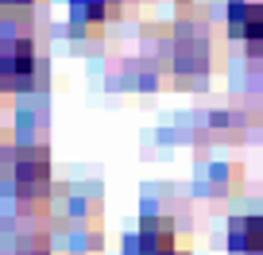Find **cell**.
<instances>
[{"label":"cell","mask_w":263,"mask_h":255,"mask_svg":"<svg viewBox=\"0 0 263 255\" xmlns=\"http://www.w3.org/2000/svg\"><path fill=\"white\" fill-rule=\"evenodd\" d=\"M178 236H174V224L166 217H151L140 228V255H178Z\"/></svg>","instance_id":"277c9868"},{"label":"cell","mask_w":263,"mask_h":255,"mask_svg":"<svg viewBox=\"0 0 263 255\" xmlns=\"http://www.w3.org/2000/svg\"><path fill=\"white\" fill-rule=\"evenodd\" d=\"M120 0H70V12H74L78 24H101V19L116 16Z\"/></svg>","instance_id":"8992f818"},{"label":"cell","mask_w":263,"mask_h":255,"mask_svg":"<svg viewBox=\"0 0 263 255\" xmlns=\"http://www.w3.org/2000/svg\"><path fill=\"white\" fill-rule=\"evenodd\" d=\"M229 27L252 50H263V0H232L229 4Z\"/></svg>","instance_id":"3957f363"},{"label":"cell","mask_w":263,"mask_h":255,"mask_svg":"<svg viewBox=\"0 0 263 255\" xmlns=\"http://www.w3.org/2000/svg\"><path fill=\"white\" fill-rule=\"evenodd\" d=\"M232 255H263V217H240L229 228Z\"/></svg>","instance_id":"5b68a950"},{"label":"cell","mask_w":263,"mask_h":255,"mask_svg":"<svg viewBox=\"0 0 263 255\" xmlns=\"http://www.w3.org/2000/svg\"><path fill=\"white\" fill-rule=\"evenodd\" d=\"M16 255H54V251H50V240L47 236H27L24 244H20Z\"/></svg>","instance_id":"52a82bcc"},{"label":"cell","mask_w":263,"mask_h":255,"mask_svg":"<svg viewBox=\"0 0 263 255\" xmlns=\"http://www.w3.org/2000/svg\"><path fill=\"white\" fill-rule=\"evenodd\" d=\"M35 74H39V50H35V43L27 35L0 39V89L4 93L31 89Z\"/></svg>","instance_id":"6da1fadb"},{"label":"cell","mask_w":263,"mask_h":255,"mask_svg":"<svg viewBox=\"0 0 263 255\" xmlns=\"http://www.w3.org/2000/svg\"><path fill=\"white\" fill-rule=\"evenodd\" d=\"M12 178H16V198L24 201V205H43V201L50 198V155L47 147H24L16 155V170H12Z\"/></svg>","instance_id":"7a4b0ae2"}]
</instances>
